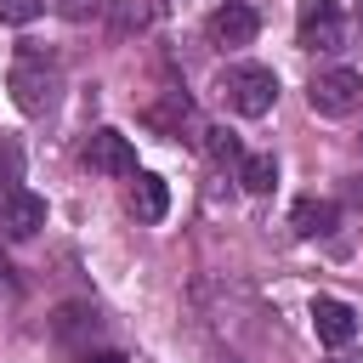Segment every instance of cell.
<instances>
[{
	"label": "cell",
	"mask_w": 363,
	"mask_h": 363,
	"mask_svg": "<svg viewBox=\"0 0 363 363\" xmlns=\"http://www.w3.org/2000/svg\"><path fill=\"white\" fill-rule=\"evenodd\" d=\"M295 45L301 51H340L346 45V11H340V0H301V11H295Z\"/></svg>",
	"instance_id": "cell-4"
},
{
	"label": "cell",
	"mask_w": 363,
	"mask_h": 363,
	"mask_svg": "<svg viewBox=\"0 0 363 363\" xmlns=\"http://www.w3.org/2000/svg\"><path fill=\"white\" fill-rule=\"evenodd\" d=\"M312 329L323 346H352L357 340V306L340 301V295H318L312 301Z\"/></svg>",
	"instance_id": "cell-7"
},
{
	"label": "cell",
	"mask_w": 363,
	"mask_h": 363,
	"mask_svg": "<svg viewBox=\"0 0 363 363\" xmlns=\"http://www.w3.org/2000/svg\"><path fill=\"white\" fill-rule=\"evenodd\" d=\"M335 221H340V210H335L329 199H301V204L289 210V227H295L301 238H329Z\"/></svg>",
	"instance_id": "cell-10"
},
{
	"label": "cell",
	"mask_w": 363,
	"mask_h": 363,
	"mask_svg": "<svg viewBox=\"0 0 363 363\" xmlns=\"http://www.w3.org/2000/svg\"><path fill=\"white\" fill-rule=\"evenodd\" d=\"M306 102L323 119H346V113L363 108V74L357 68H318L312 85H306Z\"/></svg>",
	"instance_id": "cell-3"
},
{
	"label": "cell",
	"mask_w": 363,
	"mask_h": 363,
	"mask_svg": "<svg viewBox=\"0 0 363 363\" xmlns=\"http://www.w3.org/2000/svg\"><path fill=\"white\" fill-rule=\"evenodd\" d=\"M40 11H45V0H0V23H11V28L34 23Z\"/></svg>",
	"instance_id": "cell-17"
},
{
	"label": "cell",
	"mask_w": 363,
	"mask_h": 363,
	"mask_svg": "<svg viewBox=\"0 0 363 363\" xmlns=\"http://www.w3.org/2000/svg\"><path fill=\"white\" fill-rule=\"evenodd\" d=\"M96 323H102V318H96V306H62V312L51 318V335H57V340H68V346H79L85 335H96Z\"/></svg>",
	"instance_id": "cell-12"
},
{
	"label": "cell",
	"mask_w": 363,
	"mask_h": 363,
	"mask_svg": "<svg viewBox=\"0 0 363 363\" xmlns=\"http://www.w3.org/2000/svg\"><path fill=\"white\" fill-rule=\"evenodd\" d=\"M153 23V6L147 0H108V28H113V40H130V34H142Z\"/></svg>",
	"instance_id": "cell-11"
},
{
	"label": "cell",
	"mask_w": 363,
	"mask_h": 363,
	"mask_svg": "<svg viewBox=\"0 0 363 363\" xmlns=\"http://www.w3.org/2000/svg\"><path fill=\"white\" fill-rule=\"evenodd\" d=\"M85 363H125L119 352H85Z\"/></svg>",
	"instance_id": "cell-20"
},
{
	"label": "cell",
	"mask_w": 363,
	"mask_h": 363,
	"mask_svg": "<svg viewBox=\"0 0 363 363\" xmlns=\"http://www.w3.org/2000/svg\"><path fill=\"white\" fill-rule=\"evenodd\" d=\"M11 96H17V108L23 113H45L51 102H57V91H62V62L57 57H45L40 45H23L17 51V62H11Z\"/></svg>",
	"instance_id": "cell-2"
},
{
	"label": "cell",
	"mask_w": 363,
	"mask_h": 363,
	"mask_svg": "<svg viewBox=\"0 0 363 363\" xmlns=\"http://www.w3.org/2000/svg\"><path fill=\"white\" fill-rule=\"evenodd\" d=\"M216 96H221L233 113L261 119V113H272V102H278V74H272L267 62H227V68L216 74Z\"/></svg>",
	"instance_id": "cell-1"
},
{
	"label": "cell",
	"mask_w": 363,
	"mask_h": 363,
	"mask_svg": "<svg viewBox=\"0 0 363 363\" xmlns=\"http://www.w3.org/2000/svg\"><path fill=\"white\" fill-rule=\"evenodd\" d=\"M204 153H210L216 164H227V170H238V164H244V147H238V136H233V130H204Z\"/></svg>",
	"instance_id": "cell-15"
},
{
	"label": "cell",
	"mask_w": 363,
	"mask_h": 363,
	"mask_svg": "<svg viewBox=\"0 0 363 363\" xmlns=\"http://www.w3.org/2000/svg\"><path fill=\"white\" fill-rule=\"evenodd\" d=\"M17 182H23V153H17V142H0V199H6Z\"/></svg>",
	"instance_id": "cell-16"
},
{
	"label": "cell",
	"mask_w": 363,
	"mask_h": 363,
	"mask_svg": "<svg viewBox=\"0 0 363 363\" xmlns=\"http://www.w3.org/2000/svg\"><path fill=\"white\" fill-rule=\"evenodd\" d=\"M102 6H108V0H57V11H62L68 23H85V17H91V11H102Z\"/></svg>",
	"instance_id": "cell-18"
},
{
	"label": "cell",
	"mask_w": 363,
	"mask_h": 363,
	"mask_svg": "<svg viewBox=\"0 0 363 363\" xmlns=\"http://www.w3.org/2000/svg\"><path fill=\"white\" fill-rule=\"evenodd\" d=\"M23 295V278H17V267L6 261V250H0V301H17Z\"/></svg>",
	"instance_id": "cell-19"
},
{
	"label": "cell",
	"mask_w": 363,
	"mask_h": 363,
	"mask_svg": "<svg viewBox=\"0 0 363 363\" xmlns=\"http://www.w3.org/2000/svg\"><path fill=\"white\" fill-rule=\"evenodd\" d=\"M227 363H238V357H227Z\"/></svg>",
	"instance_id": "cell-21"
},
{
	"label": "cell",
	"mask_w": 363,
	"mask_h": 363,
	"mask_svg": "<svg viewBox=\"0 0 363 363\" xmlns=\"http://www.w3.org/2000/svg\"><path fill=\"white\" fill-rule=\"evenodd\" d=\"M85 164L96 176H136V147H130V136H119L113 125H102V130L85 136Z\"/></svg>",
	"instance_id": "cell-5"
},
{
	"label": "cell",
	"mask_w": 363,
	"mask_h": 363,
	"mask_svg": "<svg viewBox=\"0 0 363 363\" xmlns=\"http://www.w3.org/2000/svg\"><path fill=\"white\" fill-rule=\"evenodd\" d=\"M45 227V199L28 187H11L0 199V238H34Z\"/></svg>",
	"instance_id": "cell-8"
},
{
	"label": "cell",
	"mask_w": 363,
	"mask_h": 363,
	"mask_svg": "<svg viewBox=\"0 0 363 363\" xmlns=\"http://www.w3.org/2000/svg\"><path fill=\"white\" fill-rule=\"evenodd\" d=\"M255 28H261V17H255V6H244V0H227V6L210 11V45H221V51L250 45Z\"/></svg>",
	"instance_id": "cell-6"
},
{
	"label": "cell",
	"mask_w": 363,
	"mask_h": 363,
	"mask_svg": "<svg viewBox=\"0 0 363 363\" xmlns=\"http://www.w3.org/2000/svg\"><path fill=\"white\" fill-rule=\"evenodd\" d=\"M238 182H244V193H272V182H278V159H272V153H244Z\"/></svg>",
	"instance_id": "cell-14"
},
{
	"label": "cell",
	"mask_w": 363,
	"mask_h": 363,
	"mask_svg": "<svg viewBox=\"0 0 363 363\" xmlns=\"http://www.w3.org/2000/svg\"><path fill=\"white\" fill-rule=\"evenodd\" d=\"M142 119H147L153 130H182V119H193V102H187L182 91H170L164 102H153V108H142Z\"/></svg>",
	"instance_id": "cell-13"
},
{
	"label": "cell",
	"mask_w": 363,
	"mask_h": 363,
	"mask_svg": "<svg viewBox=\"0 0 363 363\" xmlns=\"http://www.w3.org/2000/svg\"><path fill=\"white\" fill-rule=\"evenodd\" d=\"M125 204H130L136 221H164V210H170V187H164V176H147V170H142V176L130 182Z\"/></svg>",
	"instance_id": "cell-9"
}]
</instances>
